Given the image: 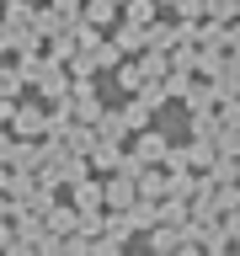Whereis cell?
<instances>
[{"mask_svg":"<svg viewBox=\"0 0 240 256\" xmlns=\"http://www.w3.org/2000/svg\"><path fill=\"white\" fill-rule=\"evenodd\" d=\"M0 91H16V75H11V70H0Z\"/></svg>","mask_w":240,"mask_h":256,"instance_id":"6da1fadb","label":"cell"}]
</instances>
